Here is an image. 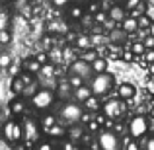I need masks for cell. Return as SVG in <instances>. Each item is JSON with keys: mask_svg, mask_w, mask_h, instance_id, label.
<instances>
[{"mask_svg": "<svg viewBox=\"0 0 154 150\" xmlns=\"http://www.w3.org/2000/svg\"><path fill=\"white\" fill-rule=\"evenodd\" d=\"M86 84L90 86L92 96L103 98V96H107L109 92L113 90V86H115V76L109 74V72H102V74H94Z\"/></svg>", "mask_w": 154, "mask_h": 150, "instance_id": "cell-1", "label": "cell"}, {"mask_svg": "<svg viewBox=\"0 0 154 150\" xmlns=\"http://www.w3.org/2000/svg\"><path fill=\"white\" fill-rule=\"evenodd\" d=\"M57 119L66 123V125H76L84 119V107L80 103H76L74 99H70V101H66V103H63L59 107Z\"/></svg>", "mask_w": 154, "mask_h": 150, "instance_id": "cell-2", "label": "cell"}, {"mask_svg": "<svg viewBox=\"0 0 154 150\" xmlns=\"http://www.w3.org/2000/svg\"><path fill=\"white\" fill-rule=\"evenodd\" d=\"M55 99H57L55 92L47 90V88H41V90H37L29 98V105L35 109V111H47V109L55 103Z\"/></svg>", "mask_w": 154, "mask_h": 150, "instance_id": "cell-3", "label": "cell"}, {"mask_svg": "<svg viewBox=\"0 0 154 150\" xmlns=\"http://www.w3.org/2000/svg\"><path fill=\"white\" fill-rule=\"evenodd\" d=\"M98 146L100 150H123V139L119 136V133L103 129L98 133Z\"/></svg>", "mask_w": 154, "mask_h": 150, "instance_id": "cell-4", "label": "cell"}, {"mask_svg": "<svg viewBox=\"0 0 154 150\" xmlns=\"http://www.w3.org/2000/svg\"><path fill=\"white\" fill-rule=\"evenodd\" d=\"M102 113L107 119L111 121H117L127 113V101L121 99V98H109L105 103L102 105Z\"/></svg>", "mask_w": 154, "mask_h": 150, "instance_id": "cell-5", "label": "cell"}, {"mask_svg": "<svg viewBox=\"0 0 154 150\" xmlns=\"http://www.w3.org/2000/svg\"><path fill=\"white\" fill-rule=\"evenodd\" d=\"M2 139L10 144H20L23 140V127L20 121H8L2 127Z\"/></svg>", "mask_w": 154, "mask_h": 150, "instance_id": "cell-6", "label": "cell"}, {"mask_svg": "<svg viewBox=\"0 0 154 150\" xmlns=\"http://www.w3.org/2000/svg\"><path fill=\"white\" fill-rule=\"evenodd\" d=\"M127 129H129V136H131V139H137V140H139V139H143V136L148 133L150 125H148L146 115H135L131 121H129Z\"/></svg>", "mask_w": 154, "mask_h": 150, "instance_id": "cell-7", "label": "cell"}, {"mask_svg": "<svg viewBox=\"0 0 154 150\" xmlns=\"http://www.w3.org/2000/svg\"><path fill=\"white\" fill-rule=\"evenodd\" d=\"M68 74L80 76L84 82H88V80L94 76V70H92V64L88 63L86 59H76L74 63L70 64V68H68Z\"/></svg>", "mask_w": 154, "mask_h": 150, "instance_id": "cell-8", "label": "cell"}, {"mask_svg": "<svg viewBox=\"0 0 154 150\" xmlns=\"http://www.w3.org/2000/svg\"><path fill=\"white\" fill-rule=\"evenodd\" d=\"M22 127H23V140H27V142L37 140L39 135H41V125H39L37 121H33V119H27Z\"/></svg>", "mask_w": 154, "mask_h": 150, "instance_id": "cell-9", "label": "cell"}, {"mask_svg": "<svg viewBox=\"0 0 154 150\" xmlns=\"http://www.w3.org/2000/svg\"><path fill=\"white\" fill-rule=\"evenodd\" d=\"M135 96H137V88L133 86L131 82H121L119 86H117V98L129 101V99L135 98Z\"/></svg>", "mask_w": 154, "mask_h": 150, "instance_id": "cell-10", "label": "cell"}, {"mask_svg": "<svg viewBox=\"0 0 154 150\" xmlns=\"http://www.w3.org/2000/svg\"><path fill=\"white\" fill-rule=\"evenodd\" d=\"M107 18H109V22L121 23L125 18H127V10H125V6H121V4H113V6L107 10Z\"/></svg>", "mask_w": 154, "mask_h": 150, "instance_id": "cell-11", "label": "cell"}, {"mask_svg": "<svg viewBox=\"0 0 154 150\" xmlns=\"http://www.w3.org/2000/svg\"><path fill=\"white\" fill-rule=\"evenodd\" d=\"M8 109H10L12 115H26L27 103H26V99H23L22 96H18V98L10 99V103H8Z\"/></svg>", "mask_w": 154, "mask_h": 150, "instance_id": "cell-12", "label": "cell"}, {"mask_svg": "<svg viewBox=\"0 0 154 150\" xmlns=\"http://www.w3.org/2000/svg\"><path fill=\"white\" fill-rule=\"evenodd\" d=\"M29 82H31L29 76H22V74H18V76H14V78H12L10 88H12V92H14V94L22 96V92L26 90V86H27Z\"/></svg>", "mask_w": 154, "mask_h": 150, "instance_id": "cell-13", "label": "cell"}, {"mask_svg": "<svg viewBox=\"0 0 154 150\" xmlns=\"http://www.w3.org/2000/svg\"><path fill=\"white\" fill-rule=\"evenodd\" d=\"M88 98H92V90H90V86H88V84H84V86L76 88V90L72 92V99H74L76 103H80V105H82Z\"/></svg>", "mask_w": 154, "mask_h": 150, "instance_id": "cell-14", "label": "cell"}, {"mask_svg": "<svg viewBox=\"0 0 154 150\" xmlns=\"http://www.w3.org/2000/svg\"><path fill=\"white\" fill-rule=\"evenodd\" d=\"M72 92H74V88L68 84V80H63V82H59V88H57L55 96L57 98H72Z\"/></svg>", "mask_w": 154, "mask_h": 150, "instance_id": "cell-15", "label": "cell"}, {"mask_svg": "<svg viewBox=\"0 0 154 150\" xmlns=\"http://www.w3.org/2000/svg\"><path fill=\"white\" fill-rule=\"evenodd\" d=\"M121 29L125 31L127 35L135 33L137 29H139V23H137V18H133V16H127V18L121 22Z\"/></svg>", "mask_w": 154, "mask_h": 150, "instance_id": "cell-16", "label": "cell"}, {"mask_svg": "<svg viewBox=\"0 0 154 150\" xmlns=\"http://www.w3.org/2000/svg\"><path fill=\"white\" fill-rule=\"evenodd\" d=\"M92 70H94V74H102V72H107V60L103 59V57H96L94 60H92Z\"/></svg>", "mask_w": 154, "mask_h": 150, "instance_id": "cell-17", "label": "cell"}, {"mask_svg": "<svg viewBox=\"0 0 154 150\" xmlns=\"http://www.w3.org/2000/svg\"><path fill=\"white\" fill-rule=\"evenodd\" d=\"M41 66H43V64L39 63L37 59H27L26 60V72H27V74H39Z\"/></svg>", "mask_w": 154, "mask_h": 150, "instance_id": "cell-18", "label": "cell"}, {"mask_svg": "<svg viewBox=\"0 0 154 150\" xmlns=\"http://www.w3.org/2000/svg\"><path fill=\"white\" fill-rule=\"evenodd\" d=\"M84 16V8L80 4H70L68 6V18L70 20H82Z\"/></svg>", "mask_w": 154, "mask_h": 150, "instance_id": "cell-19", "label": "cell"}, {"mask_svg": "<svg viewBox=\"0 0 154 150\" xmlns=\"http://www.w3.org/2000/svg\"><path fill=\"white\" fill-rule=\"evenodd\" d=\"M127 37H129V35L125 33L121 27H119V29H113L111 33H109V39H111L113 43H119V45H123V43L127 41Z\"/></svg>", "mask_w": 154, "mask_h": 150, "instance_id": "cell-20", "label": "cell"}, {"mask_svg": "<svg viewBox=\"0 0 154 150\" xmlns=\"http://www.w3.org/2000/svg\"><path fill=\"white\" fill-rule=\"evenodd\" d=\"M82 107H84V111H98L102 105H100V98H96V96H92V98H88L86 101L82 103Z\"/></svg>", "mask_w": 154, "mask_h": 150, "instance_id": "cell-21", "label": "cell"}, {"mask_svg": "<svg viewBox=\"0 0 154 150\" xmlns=\"http://www.w3.org/2000/svg\"><path fill=\"white\" fill-rule=\"evenodd\" d=\"M90 45H92V39L88 37V35H80V37L76 39V47H78V49L88 51V49H90Z\"/></svg>", "mask_w": 154, "mask_h": 150, "instance_id": "cell-22", "label": "cell"}, {"mask_svg": "<svg viewBox=\"0 0 154 150\" xmlns=\"http://www.w3.org/2000/svg\"><path fill=\"white\" fill-rule=\"evenodd\" d=\"M57 121H59V119H57V115H45V117H43V123H41V131L45 133L47 129H51L53 125L57 123Z\"/></svg>", "mask_w": 154, "mask_h": 150, "instance_id": "cell-23", "label": "cell"}, {"mask_svg": "<svg viewBox=\"0 0 154 150\" xmlns=\"http://www.w3.org/2000/svg\"><path fill=\"white\" fill-rule=\"evenodd\" d=\"M10 64H12V57H10V53L0 51V68H4V70H6Z\"/></svg>", "mask_w": 154, "mask_h": 150, "instance_id": "cell-24", "label": "cell"}, {"mask_svg": "<svg viewBox=\"0 0 154 150\" xmlns=\"http://www.w3.org/2000/svg\"><path fill=\"white\" fill-rule=\"evenodd\" d=\"M45 133H47V135H49V136H64V129L60 127L59 123H55V125H53L51 129H47Z\"/></svg>", "mask_w": 154, "mask_h": 150, "instance_id": "cell-25", "label": "cell"}, {"mask_svg": "<svg viewBox=\"0 0 154 150\" xmlns=\"http://www.w3.org/2000/svg\"><path fill=\"white\" fill-rule=\"evenodd\" d=\"M137 23H139V29H148V27H150V23H152V20L148 18L146 14H143V16H139V18H137Z\"/></svg>", "mask_w": 154, "mask_h": 150, "instance_id": "cell-26", "label": "cell"}, {"mask_svg": "<svg viewBox=\"0 0 154 150\" xmlns=\"http://www.w3.org/2000/svg\"><path fill=\"white\" fill-rule=\"evenodd\" d=\"M123 148L125 150H143V144H140L137 139H129L127 142H123Z\"/></svg>", "mask_w": 154, "mask_h": 150, "instance_id": "cell-27", "label": "cell"}, {"mask_svg": "<svg viewBox=\"0 0 154 150\" xmlns=\"http://www.w3.org/2000/svg\"><path fill=\"white\" fill-rule=\"evenodd\" d=\"M35 92H37V82H29L26 86V90L22 92V98H31Z\"/></svg>", "mask_w": 154, "mask_h": 150, "instance_id": "cell-28", "label": "cell"}, {"mask_svg": "<svg viewBox=\"0 0 154 150\" xmlns=\"http://www.w3.org/2000/svg\"><path fill=\"white\" fill-rule=\"evenodd\" d=\"M68 84H70V86L72 88H74V90H76V88H80V86H84V84H86V82H84V80L82 78H80V76H74V74H68Z\"/></svg>", "mask_w": 154, "mask_h": 150, "instance_id": "cell-29", "label": "cell"}, {"mask_svg": "<svg viewBox=\"0 0 154 150\" xmlns=\"http://www.w3.org/2000/svg\"><path fill=\"white\" fill-rule=\"evenodd\" d=\"M8 12L2 8V4H0V31L2 29H8Z\"/></svg>", "mask_w": 154, "mask_h": 150, "instance_id": "cell-30", "label": "cell"}, {"mask_svg": "<svg viewBox=\"0 0 154 150\" xmlns=\"http://www.w3.org/2000/svg\"><path fill=\"white\" fill-rule=\"evenodd\" d=\"M144 51H146V47H144V43L143 41H137V43H133L131 45V53L133 55H144Z\"/></svg>", "mask_w": 154, "mask_h": 150, "instance_id": "cell-31", "label": "cell"}, {"mask_svg": "<svg viewBox=\"0 0 154 150\" xmlns=\"http://www.w3.org/2000/svg\"><path fill=\"white\" fill-rule=\"evenodd\" d=\"M35 150H59V148H57V144L53 140H41V142H37Z\"/></svg>", "mask_w": 154, "mask_h": 150, "instance_id": "cell-32", "label": "cell"}, {"mask_svg": "<svg viewBox=\"0 0 154 150\" xmlns=\"http://www.w3.org/2000/svg\"><path fill=\"white\" fill-rule=\"evenodd\" d=\"M12 41V35L8 29H2L0 31V45H8V43Z\"/></svg>", "mask_w": 154, "mask_h": 150, "instance_id": "cell-33", "label": "cell"}, {"mask_svg": "<svg viewBox=\"0 0 154 150\" xmlns=\"http://www.w3.org/2000/svg\"><path fill=\"white\" fill-rule=\"evenodd\" d=\"M143 2V0H125V10L127 12H131V10H135L139 4Z\"/></svg>", "mask_w": 154, "mask_h": 150, "instance_id": "cell-34", "label": "cell"}, {"mask_svg": "<svg viewBox=\"0 0 154 150\" xmlns=\"http://www.w3.org/2000/svg\"><path fill=\"white\" fill-rule=\"evenodd\" d=\"M51 4L55 8H66V6H70V4H72V0H51Z\"/></svg>", "mask_w": 154, "mask_h": 150, "instance_id": "cell-35", "label": "cell"}, {"mask_svg": "<svg viewBox=\"0 0 154 150\" xmlns=\"http://www.w3.org/2000/svg\"><path fill=\"white\" fill-rule=\"evenodd\" d=\"M107 14H105V12H96V23H105L107 22Z\"/></svg>", "mask_w": 154, "mask_h": 150, "instance_id": "cell-36", "label": "cell"}, {"mask_svg": "<svg viewBox=\"0 0 154 150\" xmlns=\"http://www.w3.org/2000/svg\"><path fill=\"white\" fill-rule=\"evenodd\" d=\"M143 57H144V60H146L148 64H152V63H154V49H146Z\"/></svg>", "mask_w": 154, "mask_h": 150, "instance_id": "cell-37", "label": "cell"}, {"mask_svg": "<svg viewBox=\"0 0 154 150\" xmlns=\"http://www.w3.org/2000/svg\"><path fill=\"white\" fill-rule=\"evenodd\" d=\"M143 43H144V47H146V49H154V37H152V35H148Z\"/></svg>", "mask_w": 154, "mask_h": 150, "instance_id": "cell-38", "label": "cell"}, {"mask_svg": "<svg viewBox=\"0 0 154 150\" xmlns=\"http://www.w3.org/2000/svg\"><path fill=\"white\" fill-rule=\"evenodd\" d=\"M6 70L10 72V76H12V78H14V76H18V74H20V66H12V64H10V66H8Z\"/></svg>", "mask_w": 154, "mask_h": 150, "instance_id": "cell-39", "label": "cell"}, {"mask_svg": "<svg viewBox=\"0 0 154 150\" xmlns=\"http://www.w3.org/2000/svg\"><path fill=\"white\" fill-rule=\"evenodd\" d=\"M144 150H154V135L144 142Z\"/></svg>", "mask_w": 154, "mask_h": 150, "instance_id": "cell-40", "label": "cell"}, {"mask_svg": "<svg viewBox=\"0 0 154 150\" xmlns=\"http://www.w3.org/2000/svg\"><path fill=\"white\" fill-rule=\"evenodd\" d=\"M35 59H37V60H39V63H41V64H47V59H49V57H47L45 53H39V55L35 57Z\"/></svg>", "mask_w": 154, "mask_h": 150, "instance_id": "cell-41", "label": "cell"}, {"mask_svg": "<svg viewBox=\"0 0 154 150\" xmlns=\"http://www.w3.org/2000/svg\"><path fill=\"white\" fill-rule=\"evenodd\" d=\"M64 150H78V146H76V142H66L64 144Z\"/></svg>", "mask_w": 154, "mask_h": 150, "instance_id": "cell-42", "label": "cell"}, {"mask_svg": "<svg viewBox=\"0 0 154 150\" xmlns=\"http://www.w3.org/2000/svg\"><path fill=\"white\" fill-rule=\"evenodd\" d=\"M133 57H135V55H133V53H131V49H129L127 53H123V59H125V60H131Z\"/></svg>", "mask_w": 154, "mask_h": 150, "instance_id": "cell-43", "label": "cell"}, {"mask_svg": "<svg viewBox=\"0 0 154 150\" xmlns=\"http://www.w3.org/2000/svg\"><path fill=\"white\" fill-rule=\"evenodd\" d=\"M148 35H152V37H154V22L150 23V27H148Z\"/></svg>", "mask_w": 154, "mask_h": 150, "instance_id": "cell-44", "label": "cell"}, {"mask_svg": "<svg viewBox=\"0 0 154 150\" xmlns=\"http://www.w3.org/2000/svg\"><path fill=\"white\" fill-rule=\"evenodd\" d=\"M148 70H150V74H154V63H152V64H148Z\"/></svg>", "mask_w": 154, "mask_h": 150, "instance_id": "cell-45", "label": "cell"}, {"mask_svg": "<svg viewBox=\"0 0 154 150\" xmlns=\"http://www.w3.org/2000/svg\"><path fill=\"white\" fill-rule=\"evenodd\" d=\"M150 117H152V119H154V107L150 109Z\"/></svg>", "mask_w": 154, "mask_h": 150, "instance_id": "cell-46", "label": "cell"}, {"mask_svg": "<svg viewBox=\"0 0 154 150\" xmlns=\"http://www.w3.org/2000/svg\"><path fill=\"white\" fill-rule=\"evenodd\" d=\"M78 2H92V0H78Z\"/></svg>", "mask_w": 154, "mask_h": 150, "instance_id": "cell-47", "label": "cell"}, {"mask_svg": "<svg viewBox=\"0 0 154 150\" xmlns=\"http://www.w3.org/2000/svg\"><path fill=\"white\" fill-rule=\"evenodd\" d=\"M0 140H2V131H0Z\"/></svg>", "mask_w": 154, "mask_h": 150, "instance_id": "cell-48", "label": "cell"}, {"mask_svg": "<svg viewBox=\"0 0 154 150\" xmlns=\"http://www.w3.org/2000/svg\"><path fill=\"white\" fill-rule=\"evenodd\" d=\"M117 2H119V0H117Z\"/></svg>", "mask_w": 154, "mask_h": 150, "instance_id": "cell-49", "label": "cell"}]
</instances>
